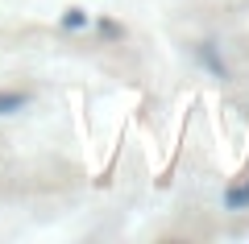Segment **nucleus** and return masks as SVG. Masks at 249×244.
<instances>
[{
    "label": "nucleus",
    "instance_id": "nucleus-1",
    "mask_svg": "<svg viewBox=\"0 0 249 244\" xmlns=\"http://www.w3.org/2000/svg\"><path fill=\"white\" fill-rule=\"evenodd\" d=\"M224 203H229V211H241V207H249V186H232V191L224 195Z\"/></svg>",
    "mask_w": 249,
    "mask_h": 244
},
{
    "label": "nucleus",
    "instance_id": "nucleus-2",
    "mask_svg": "<svg viewBox=\"0 0 249 244\" xmlns=\"http://www.w3.org/2000/svg\"><path fill=\"white\" fill-rule=\"evenodd\" d=\"M62 25H67V29H83V25H88V13H83V9H67V13H62Z\"/></svg>",
    "mask_w": 249,
    "mask_h": 244
},
{
    "label": "nucleus",
    "instance_id": "nucleus-3",
    "mask_svg": "<svg viewBox=\"0 0 249 244\" xmlns=\"http://www.w3.org/2000/svg\"><path fill=\"white\" fill-rule=\"evenodd\" d=\"M25 96H0V112H9V108H21Z\"/></svg>",
    "mask_w": 249,
    "mask_h": 244
}]
</instances>
